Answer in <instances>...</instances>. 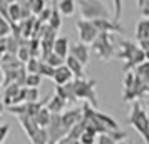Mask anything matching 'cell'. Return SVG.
<instances>
[{
  "label": "cell",
  "instance_id": "obj_1",
  "mask_svg": "<svg viewBox=\"0 0 149 144\" xmlns=\"http://www.w3.org/2000/svg\"><path fill=\"white\" fill-rule=\"evenodd\" d=\"M116 57L124 62V72L134 70L142 62H146V54L141 49V45L136 44L134 40H129V39H119L117 40V54H116Z\"/></svg>",
  "mask_w": 149,
  "mask_h": 144
},
{
  "label": "cell",
  "instance_id": "obj_2",
  "mask_svg": "<svg viewBox=\"0 0 149 144\" xmlns=\"http://www.w3.org/2000/svg\"><path fill=\"white\" fill-rule=\"evenodd\" d=\"M127 122L134 127L137 134H141L144 143L149 144V117H148V109L142 106L141 99L134 101L131 104V111L127 116Z\"/></svg>",
  "mask_w": 149,
  "mask_h": 144
},
{
  "label": "cell",
  "instance_id": "obj_3",
  "mask_svg": "<svg viewBox=\"0 0 149 144\" xmlns=\"http://www.w3.org/2000/svg\"><path fill=\"white\" fill-rule=\"evenodd\" d=\"M124 94H122V101L126 102H134V101H139V99H144L148 96L149 86L142 82L139 77L136 76L134 70H129L124 76Z\"/></svg>",
  "mask_w": 149,
  "mask_h": 144
},
{
  "label": "cell",
  "instance_id": "obj_4",
  "mask_svg": "<svg viewBox=\"0 0 149 144\" xmlns=\"http://www.w3.org/2000/svg\"><path fill=\"white\" fill-rule=\"evenodd\" d=\"M91 50L94 52V55L101 61H111L112 57H116L117 49L114 45V39L112 34H99V37L91 44Z\"/></svg>",
  "mask_w": 149,
  "mask_h": 144
},
{
  "label": "cell",
  "instance_id": "obj_5",
  "mask_svg": "<svg viewBox=\"0 0 149 144\" xmlns=\"http://www.w3.org/2000/svg\"><path fill=\"white\" fill-rule=\"evenodd\" d=\"M77 5H79L82 19H87V20L104 19V17H109V14H111L109 7L102 0H79Z\"/></svg>",
  "mask_w": 149,
  "mask_h": 144
},
{
  "label": "cell",
  "instance_id": "obj_6",
  "mask_svg": "<svg viewBox=\"0 0 149 144\" xmlns=\"http://www.w3.org/2000/svg\"><path fill=\"white\" fill-rule=\"evenodd\" d=\"M74 90L77 101H87V104H91L92 107L97 109L99 101H97V92H95V81L87 79V77H82V79H74Z\"/></svg>",
  "mask_w": 149,
  "mask_h": 144
},
{
  "label": "cell",
  "instance_id": "obj_7",
  "mask_svg": "<svg viewBox=\"0 0 149 144\" xmlns=\"http://www.w3.org/2000/svg\"><path fill=\"white\" fill-rule=\"evenodd\" d=\"M75 29H77V34H79V40L84 42V44H87V45H91L99 37V34H101L97 30V27L94 25V22L87 20V19L77 20L75 22Z\"/></svg>",
  "mask_w": 149,
  "mask_h": 144
},
{
  "label": "cell",
  "instance_id": "obj_8",
  "mask_svg": "<svg viewBox=\"0 0 149 144\" xmlns=\"http://www.w3.org/2000/svg\"><path fill=\"white\" fill-rule=\"evenodd\" d=\"M92 22H94V25L97 27V30L102 32V34H122L124 32V27L116 19L104 17V19H95Z\"/></svg>",
  "mask_w": 149,
  "mask_h": 144
},
{
  "label": "cell",
  "instance_id": "obj_9",
  "mask_svg": "<svg viewBox=\"0 0 149 144\" xmlns=\"http://www.w3.org/2000/svg\"><path fill=\"white\" fill-rule=\"evenodd\" d=\"M70 55H74L75 59H79L84 65H87L91 62V49H89L87 44H84L81 40L75 42V44H70Z\"/></svg>",
  "mask_w": 149,
  "mask_h": 144
},
{
  "label": "cell",
  "instance_id": "obj_10",
  "mask_svg": "<svg viewBox=\"0 0 149 144\" xmlns=\"http://www.w3.org/2000/svg\"><path fill=\"white\" fill-rule=\"evenodd\" d=\"M75 77H74V74H72V70L64 64V65H61V67H57L55 69V74H54V81L57 86H65V84H69V82H72Z\"/></svg>",
  "mask_w": 149,
  "mask_h": 144
},
{
  "label": "cell",
  "instance_id": "obj_11",
  "mask_svg": "<svg viewBox=\"0 0 149 144\" xmlns=\"http://www.w3.org/2000/svg\"><path fill=\"white\" fill-rule=\"evenodd\" d=\"M65 65H67L70 70H72V74H74L75 79H82V77H86V65L82 64L79 59H75L74 55L69 54V57L65 59Z\"/></svg>",
  "mask_w": 149,
  "mask_h": 144
},
{
  "label": "cell",
  "instance_id": "obj_12",
  "mask_svg": "<svg viewBox=\"0 0 149 144\" xmlns=\"http://www.w3.org/2000/svg\"><path fill=\"white\" fill-rule=\"evenodd\" d=\"M45 106H47V109L50 111L52 114H62V111L65 109V106H67V101H65V99H62L61 96L54 94V96L47 97Z\"/></svg>",
  "mask_w": 149,
  "mask_h": 144
},
{
  "label": "cell",
  "instance_id": "obj_13",
  "mask_svg": "<svg viewBox=\"0 0 149 144\" xmlns=\"http://www.w3.org/2000/svg\"><path fill=\"white\" fill-rule=\"evenodd\" d=\"M52 50H54L57 55H61L62 59H67L69 54H70V44H69L67 37H57L52 45Z\"/></svg>",
  "mask_w": 149,
  "mask_h": 144
},
{
  "label": "cell",
  "instance_id": "obj_14",
  "mask_svg": "<svg viewBox=\"0 0 149 144\" xmlns=\"http://www.w3.org/2000/svg\"><path fill=\"white\" fill-rule=\"evenodd\" d=\"M57 7L61 10V14L64 17H70V15L75 14V10H77V3H75V0H59L57 2Z\"/></svg>",
  "mask_w": 149,
  "mask_h": 144
},
{
  "label": "cell",
  "instance_id": "obj_15",
  "mask_svg": "<svg viewBox=\"0 0 149 144\" xmlns=\"http://www.w3.org/2000/svg\"><path fill=\"white\" fill-rule=\"evenodd\" d=\"M136 39L139 40H149V17L148 19H142L137 27H136Z\"/></svg>",
  "mask_w": 149,
  "mask_h": 144
},
{
  "label": "cell",
  "instance_id": "obj_16",
  "mask_svg": "<svg viewBox=\"0 0 149 144\" xmlns=\"http://www.w3.org/2000/svg\"><path fill=\"white\" fill-rule=\"evenodd\" d=\"M50 119H52V112L47 109V106H44V107H42V109L35 114V117H34V121L39 124L40 127H47L49 122H50Z\"/></svg>",
  "mask_w": 149,
  "mask_h": 144
},
{
  "label": "cell",
  "instance_id": "obj_17",
  "mask_svg": "<svg viewBox=\"0 0 149 144\" xmlns=\"http://www.w3.org/2000/svg\"><path fill=\"white\" fill-rule=\"evenodd\" d=\"M42 61H45V62H49L52 67H61V65H64L65 64V59H62L61 55H57L54 52V50H50V52H47V54H44L42 55Z\"/></svg>",
  "mask_w": 149,
  "mask_h": 144
},
{
  "label": "cell",
  "instance_id": "obj_18",
  "mask_svg": "<svg viewBox=\"0 0 149 144\" xmlns=\"http://www.w3.org/2000/svg\"><path fill=\"white\" fill-rule=\"evenodd\" d=\"M62 17H64V15L61 14L57 3H54V7H52V17H50V20H49V25L54 29V30H59L61 25H62Z\"/></svg>",
  "mask_w": 149,
  "mask_h": 144
},
{
  "label": "cell",
  "instance_id": "obj_19",
  "mask_svg": "<svg viewBox=\"0 0 149 144\" xmlns=\"http://www.w3.org/2000/svg\"><path fill=\"white\" fill-rule=\"evenodd\" d=\"M29 141L32 144H49V132L47 127H40L32 137H29Z\"/></svg>",
  "mask_w": 149,
  "mask_h": 144
},
{
  "label": "cell",
  "instance_id": "obj_20",
  "mask_svg": "<svg viewBox=\"0 0 149 144\" xmlns=\"http://www.w3.org/2000/svg\"><path fill=\"white\" fill-rule=\"evenodd\" d=\"M134 72H136V76L139 77L146 86H149V61L142 62L139 67H136Z\"/></svg>",
  "mask_w": 149,
  "mask_h": 144
},
{
  "label": "cell",
  "instance_id": "obj_21",
  "mask_svg": "<svg viewBox=\"0 0 149 144\" xmlns=\"http://www.w3.org/2000/svg\"><path fill=\"white\" fill-rule=\"evenodd\" d=\"M97 137H99V134L97 132H94L92 129H84V132L81 134V137H79V143L81 144H97Z\"/></svg>",
  "mask_w": 149,
  "mask_h": 144
},
{
  "label": "cell",
  "instance_id": "obj_22",
  "mask_svg": "<svg viewBox=\"0 0 149 144\" xmlns=\"http://www.w3.org/2000/svg\"><path fill=\"white\" fill-rule=\"evenodd\" d=\"M40 82H42V76L39 72H27L24 86H25V87H39Z\"/></svg>",
  "mask_w": 149,
  "mask_h": 144
},
{
  "label": "cell",
  "instance_id": "obj_23",
  "mask_svg": "<svg viewBox=\"0 0 149 144\" xmlns=\"http://www.w3.org/2000/svg\"><path fill=\"white\" fill-rule=\"evenodd\" d=\"M29 7H30V10H32V14L35 17H39L47 8L45 7V0H29Z\"/></svg>",
  "mask_w": 149,
  "mask_h": 144
},
{
  "label": "cell",
  "instance_id": "obj_24",
  "mask_svg": "<svg viewBox=\"0 0 149 144\" xmlns=\"http://www.w3.org/2000/svg\"><path fill=\"white\" fill-rule=\"evenodd\" d=\"M39 74L42 77H49V79H54V74H55V67H52L49 62L45 61H40V69H39Z\"/></svg>",
  "mask_w": 149,
  "mask_h": 144
},
{
  "label": "cell",
  "instance_id": "obj_25",
  "mask_svg": "<svg viewBox=\"0 0 149 144\" xmlns=\"http://www.w3.org/2000/svg\"><path fill=\"white\" fill-rule=\"evenodd\" d=\"M14 34V29H12V24L7 20V19H0V37H8V35Z\"/></svg>",
  "mask_w": 149,
  "mask_h": 144
},
{
  "label": "cell",
  "instance_id": "obj_26",
  "mask_svg": "<svg viewBox=\"0 0 149 144\" xmlns=\"http://www.w3.org/2000/svg\"><path fill=\"white\" fill-rule=\"evenodd\" d=\"M25 102H39V87H25Z\"/></svg>",
  "mask_w": 149,
  "mask_h": 144
},
{
  "label": "cell",
  "instance_id": "obj_27",
  "mask_svg": "<svg viewBox=\"0 0 149 144\" xmlns=\"http://www.w3.org/2000/svg\"><path fill=\"white\" fill-rule=\"evenodd\" d=\"M39 69H40V59H37V57H32L25 64V70L27 72H39Z\"/></svg>",
  "mask_w": 149,
  "mask_h": 144
},
{
  "label": "cell",
  "instance_id": "obj_28",
  "mask_svg": "<svg viewBox=\"0 0 149 144\" xmlns=\"http://www.w3.org/2000/svg\"><path fill=\"white\" fill-rule=\"evenodd\" d=\"M137 8L144 19L149 17V0H137Z\"/></svg>",
  "mask_w": 149,
  "mask_h": 144
},
{
  "label": "cell",
  "instance_id": "obj_29",
  "mask_svg": "<svg viewBox=\"0 0 149 144\" xmlns=\"http://www.w3.org/2000/svg\"><path fill=\"white\" fill-rule=\"evenodd\" d=\"M97 144H116V139L111 134H99Z\"/></svg>",
  "mask_w": 149,
  "mask_h": 144
},
{
  "label": "cell",
  "instance_id": "obj_30",
  "mask_svg": "<svg viewBox=\"0 0 149 144\" xmlns=\"http://www.w3.org/2000/svg\"><path fill=\"white\" fill-rule=\"evenodd\" d=\"M112 2H114V19L119 20L122 12V0H112Z\"/></svg>",
  "mask_w": 149,
  "mask_h": 144
},
{
  "label": "cell",
  "instance_id": "obj_31",
  "mask_svg": "<svg viewBox=\"0 0 149 144\" xmlns=\"http://www.w3.org/2000/svg\"><path fill=\"white\" fill-rule=\"evenodd\" d=\"M8 131H10V126H8V124H3V126H2V134H0V143L2 144L5 143V139H7V136H8Z\"/></svg>",
  "mask_w": 149,
  "mask_h": 144
},
{
  "label": "cell",
  "instance_id": "obj_32",
  "mask_svg": "<svg viewBox=\"0 0 149 144\" xmlns=\"http://www.w3.org/2000/svg\"><path fill=\"white\" fill-rule=\"evenodd\" d=\"M139 45H141V49L144 50V54L149 52V40H139Z\"/></svg>",
  "mask_w": 149,
  "mask_h": 144
},
{
  "label": "cell",
  "instance_id": "obj_33",
  "mask_svg": "<svg viewBox=\"0 0 149 144\" xmlns=\"http://www.w3.org/2000/svg\"><path fill=\"white\" fill-rule=\"evenodd\" d=\"M17 3H20V5H25V3H29V0H15Z\"/></svg>",
  "mask_w": 149,
  "mask_h": 144
},
{
  "label": "cell",
  "instance_id": "obj_34",
  "mask_svg": "<svg viewBox=\"0 0 149 144\" xmlns=\"http://www.w3.org/2000/svg\"><path fill=\"white\" fill-rule=\"evenodd\" d=\"M146 109H148V117H149V104H148V107H146Z\"/></svg>",
  "mask_w": 149,
  "mask_h": 144
},
{
  "label": "cell",
  "instance_id": "obj_35",
  "mask_svg": "<svg viewBox=\"0 0 149 144\" xmlns=\"http://www.w3.org/2000/svg\"><path fill=\"white\" fill-rule=\"evenodd\" d=\"M52 2H54V3H57V0H52Z\"/></svg>",
  "mask_w": 149,
  "mask_h": 144
},
{
  "label": "cell",
  "instance_id": "obj_36",
  "mask_svg": "<svg viewBox=\"0 0 149 144\" xmlns=\"http://www.w3.org/2000/svg\"><path fill=\"white\" fill-rule=\"evenodd\" d=\"M121 144H129V143H121Z\"/></svg>",
  "mask_w": 149,
  "mask_h": 144
},
{
  "label": "cell",
  "instance_id": "obj_37",
  "mask_svg": "<svg viewBox=\"0 0 149 144\" xmlns=\"http://www.w3.org/2000/svg\"><path fill=\"white\" fill-rule=\"evenodd\" d=\"M148 96H149V90H148Z\"/></svg>",
  "mask_w": 149,
  "mask_h": 144
}]
</instances>
